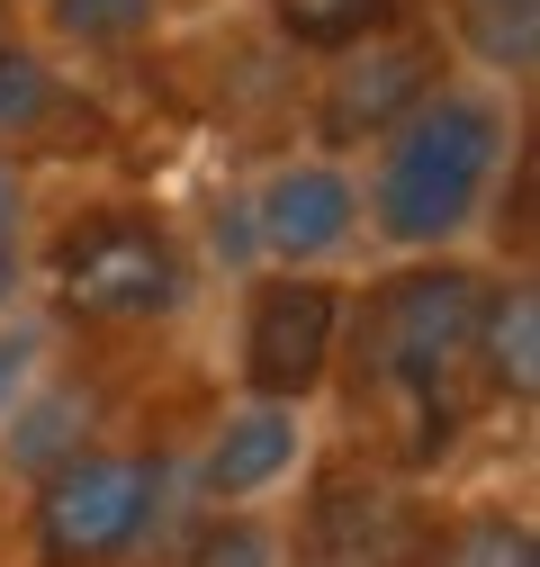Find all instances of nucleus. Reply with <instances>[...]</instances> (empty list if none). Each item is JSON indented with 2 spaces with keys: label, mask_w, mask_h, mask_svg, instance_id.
Listing matches in <instances>:
<instances>
[{
  "label": "nucleus",
  "mask_w": 540,
  "mask_h": 567,
  "mask_svg": "<svg viewBox=\"0 0 540 567\" xmlns=\"http://www.w3.org/2000/svg\"><path fill=\"white\" fill-rule=\"evenodd\" d=\"M478 298L487 279L459 270V261H415L370 289L361 324L343 316L352 333V370L370 388V405L396 423L405 460H442L450 433L478 405Z\"/></svg>",
  "instance_id": "obj_1"
},
{
  "label": "nucleus",
  "mask_w": 540,
  "mask_h": 567,
  "mask_svg": "<svg viewBox=\"0 0 540 567\" xmlns=\"http://www.w3.org/2000/svg\"><path fill=\"white\" fill-rule=\"evenodd\" d=\"M513 154L505 100L487 91H424L378 135V181H370V226L396 252H442L487 217V189Z\"/></svg>",
  "instance_id": "obj_2"
},
{
  "label": "nucleus",
  "mask_w": 540,
  "mask_h": 567,
  "mask_svg": "<svg viewBox=\"0 0 540 567\" xmlns=\"http://www.w3.org/2000/svg\"><path fill=\"white\" fill-rule=\"evenodd\" d=\"M189 298V261L163 217L100 207L54 244V307L73 324H163Z\"/></svg>",
  "instance_id": "obj_3"
},
{
  "label": "nucleus",
  "mask_w": 540,
  "mask_h": 567,
  "mask_svg": "<svg viewBox=\"0 0 540 567\" xmlns=\"http://www.w3.org/2000/svg\"><path fill=\"white\" fill-rule=\"evenodd\" d=\"M163 514V460L154 451H73L37 486V567H117Z\"/></svg>",
  "instance_id": "obj_4"
},
{
  "label": "nucleus",
  "mask_w": 540,
  "mask_h": 567,
  "mask_svg": "<svg viewBox=\"0 0 540 567\" xmlns=\"http://www.w3.org/2000/svg\"><path fill=\"white\" fill-rule=\"evenodd\" d=\"M343 289L333 279H307V270H280L243 298V388L252 396H280V405H307L343 351Z\"/></svg>",
  "instance_id": "obj_5"
},
{
  "label": "nucleus",
  "mask_w": 540,
  "mask_h": 567,
  "mask_svg": "<svg viewBox=\"0 0 540 567\" xmlns=\"http://www.w3.org/2000/svg\"><path fill=\"white\" fill-rule=\"evenodd\" d=\"M315 567H433V514L370 468H333L307 505Z\"/></svg>",
  "instance_id": "obj_6"
},
{
  "label": "nucleus",
  "mask_w": 540,
  "mask_h": 567,
  "mask_svg": "<svg viewBox=\"0 0 540 567\" xmlns=\"http://www.w3.org/2000/svg\"><path fill=\"white\" fill-rule=\"evenodd\" d=\"M424 91H442V45L415 37V28H378V37L333 54V82L315 100V126H324V145H361V135L378 145Z\"/></svg>",
  "instance_id": "obj_7"
},
{
  "label": "nucleus",
  "mask_w": 540,
  "mask_h": 567,
  "mask_svg": "<svg viewBox=\"0 0 540 567\" xmlns=\"http://www.w3.org/2000/svg\"><path fill=\"white\" fill-rule=\"evenodd\" d=\"M252 235L280 270H307L361 235V189L343 163H289L252 189Z\"/></svg>",
  "instance_id": "obj_8"
},
{
  "label": "nucleus",
  "mask_w": 540,
  "mask_h": 567,
  "mask_svg": "<svg viewBox=\"0 0 540 567\" xmlns=\"http://www.w3.org/2000/svg\"><path fill=\"white\" fill-rule=\"evenodd\" d=\"M298 451H307L298 405L252 396V405H235V414L217 423V442H208V495H217V505H243V495L280 486V477L298 468Z\"/></svg>",
  "instance_id": "obj_9"
},
{
  "label": "nucleus",
  "mask_w": 540,
  "mask_h": 567,
  "mask_svg": "<svg viewBox=\"0 0 540 567\" xmlns=\"http://www.w3.org/2000/svg\"><path fill=\"white\" fill-rule=\"evenodd\" d=\"M478 388L513 396V405L540 396V298H531V279L478 298Z\"/></svg>",
  "instance_id": "obj_10"
},
{
  "label": "nucleus",
  "mask_w": 540,
  "mask_h": 567,
  "mask_svg": "<svg viewBox=\"0 0 540 567\" xmlns=\"http://www.w3.org/2000/svg\"><path fill=\"white\" fill-rule=\"evenodd\" d=\"M459 45L505 82H531L540 63V0H459Z\"/></svg>",
  "instance_id": "obj_11"
},
{
  "label": "nucleus",
  "mask_w": 540,
  "mask_h": 567,
  "mask_svg": "<svg viewBox=\"0 0 540 567\" xmlns=\"http://www.w3.org/2000/svg\"><path fill=\"white\" fill-rule=\"evenodd\" d=\"M261 10L280 19V37H289V45L343 54V45L378 37V28H396V19H405V0H261Z\"/></svg>",
  "instance_id": "obj_12"
},
{
  "label": "nucleus",
  "mask_w": 540,
  "mask_h": 567,
  "mask_svg": "<svg viewBox=\"0 0 540 567\" xmlns=\"http://www.w3.org/2000/svg\"><path fill=\"white\" fill-rule=\"evenodd\" d=\"M433 567H540V540L505 505H468L459 523L433 532Z\"/></svg>",
  "instance_id": "obj_13"
},
{
  "label": "nucleus",
  "mask_w": 540,
  "mask_h": 567,
  "mask_svg": "<svg viewBox=\"0 0 540 567\" xmlns=\"http://www.w3.org/2000/svg\"><path fill=\"white\" fill-rule=\"evenodd\" d=\"M163 19V0H45V28L82 54H117V45H145Z\"/></svg>",
  "instance_id": "obj_14"
},
{
  "label": "nucleus",
  "mask_w": 540,
  "mask_h": 567,
  "mask_svg": "<svg viewBox=\"0 0 540 567\" xmlns=\"http://www.w3.org/2000/svg\"><path fill=\"white\" fill-rule=\"evenodd\" d=\"M54 100H63V82L45 73V63H37L28 45H0V145L37 135V126L54 117Z\"/></svg>",
  "instance_id": "obj_15"
},
{
  "label": "nucleus",
  "mask_w": 540,
  "mask_h": 567,
  "mask_svg": "<svg viewBox=\"0 0 540 567\" xmlns=\"http://www.w3.org/2000/svg\"><path fill=\"white\" fill-rule=\"evenodd\" d=\"M82 433H91V405L82 396H45V414H28L19 433H10V460L19 468H54V460H73Z\"/></svg>",
  "instance_id": "obj_16"
},
{
  "label": "nucleus",
  "mask_w": 540,
  "mask_h": 567,
  "mask_svg": "<svg viewBox=\"0 0 540 567\" xmlns=\"http://www.w3.org/2000/svg\"><path fill=\"white\" fill-rule=\"evenodd\" d=\"M189 567H280V532L252 523V514H217L208 532H198Z\"/></svg>",
  "instance_id": "obj_17"
},
{
  "label": "nucleus",
  "mask_w": 540,
  "mask_h": 567,
  "mask_svg": "<svg viewBox=\"0 0 540 567\" xmlns=\"http://www.w3.org/2000/svg\"><path fill=\"white\" fill-rule=\"evenodd\" d=\"M19 198H28L19 189V163L0 154V298L19 289Z\"/></svg>",
  "instance_id": "obj_18"
},
{
  "label": "nucleus",
  "mask_w": 540,
  "mask_h": 567,
  "mask_svg": "<svg viewBox=\"0 0 540 567\" xmlns=\"http://www.w3.org/2000/svg\"><path fill=\"white\" fill-rule=\"evenodd\" d=\"M28 361H37V342L28 333H0V414L28 396Z\"/></svg>",
  "instance_id": "obj_19"
},
{
  "label": "nucleus",
  "mask_w": 540,
  "mask_h": 567,
  "mask_svg": "<svg viewBox=\"0 0 540 567\" xmlns=\"http://www.w3.org/2000/svg\"><path fill=\"white\" fill-rule=\"evenodd\" d=\"M0 45H10V0H0Z\"/></svg>",
  "instance_id": "obj_20"
}]
</instances>
